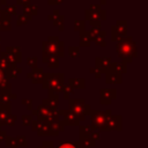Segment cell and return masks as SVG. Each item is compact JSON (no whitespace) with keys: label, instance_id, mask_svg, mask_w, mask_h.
I'll use <instances>...</instances> for the list:
<instances>
[{"label":"cell","instance_id":"6da1fadb","mask_svg":"<svg viewBox=\"0 0 148 148\" xmlns=\"http://www.w3.org/2000/svg\"><path fill=\"white\" fill-rule=\"evenodd\" d=\"M116 51L121 60V64L126 66L127 64H131L135 57H138V46L132 36H125L121 40L117 42Z\"/></svg>","mask_w":148,"mask_h":148},{"label":"cell","instance_id":"7a4b0ae2","mask_svg":"<svg viewBox=\"0 0 148 148\" xmlns=\"http://www.w3.org/2000/svg\"><path fill=\"white\" fill-rule=\"evenodd\" d=\"M64 42L59 40L58 36H49L46 40H44L42 43V52H43V57L42 58H46V57H58L61 58L64 57Z\"/></svg>","mask_w":148,"mask_h":148},{"label":"cell","instance_id":"3957f363","mask_svg":"<svg viewBox=\"0 0 148 148\" xmlns=\"http://www.w3.org/2000/svg\"><path fill=\"white\" fill-rule=\"evenodd\" d=\"M64 87V74L62 73H44L42 88L47 89L52 92H61Z\"/></svg>","mask_w":148,"mask_h":148},{"label":"cell","instance_id":"277c9868","mask_svg":"<svg viewBox=\"0 0 148 148\" xmlns=\"http://www.w3.org/2000/svg\"><path fill=\"white\" fill-rule=\"evenodd\" d=\"M69 110L75 114L79 121L84 120L86 116L90 112V105L86 104L84 99H74L69 98Z\"/></svg>","mask_w":148,"mask_h":148},{"label":"cell","instance_id":"5b68a950","mask_svg":"<svg viewBox=\"0 0 148 148\" xmlns=\"http://www.w3.org/2000/svg\"><path fill=\"white\" fill-rule=\"evenodd\" d=\"M89 114L91 118V128L92 130H104L106 120L112 113H111V110H105V111H99V110L91 111L90 110Z\"/></svg>","mask_w":148,"mask_h":148},{"label":"cell","instance_id":"8992f818","mask_svg":"<svg viewBox=\"0 0 148 148\" xmlns=\"http://www.w3.org/2000/svg\"><path fill=\"white\" fill-rule=\"evenodd\" d=\"M127 36V22L125 20H118L114 25L111 27V40L119 42Z\"/></svg>","mask_w":148,"mask_h":148},{"label":"cell","instance_id":"52a82bcc","mask_svg":"<svg viewBox=\"0 0 148 148\" xmlns=\"http://www.w3.org/2000/svg\"><path fill=\"white\" fill-rule=\"evenodd\" d=\"M101 99L99 103L102 105H109L117 97V90L114 88H102L101 89Z\"/></svg>","mask_w":148,"mask_h":148},{"label":"cell","instance_id":"ba28073f","mask_svg":"<svg viewBox=\"0 0 148 148\" xmlns=\"http://www.w3.org/2000/svg\"><path fill=\"white\" fill-rule=\"evenodd\" d=\"M110 130H113V131L121 130V116H119V114H114V116L111 114L108 118L105 127H104V131H110Z\"/></svg>","mask_w":148,"mask_h":148},{"label":"cell","instance_id":"9c48e42d","mask_svg":"<svg viewBox=\"0 0 148 148\" xmlns=\"http://www.w3.org/2000/svg\"><path fill=\"white\" fill-rule=\"evenodd\" d=\"M84 18L90 22V21H105L106 20V12L104 9H101L98 12H91L89 9L84 10Z\"/></svg>","mask_w":148,"mask_h":148},{"label":"cell","instance_id":"30bf717a","mask_svg":"<svg viewBox=\"0 0 148 148\" xmlns=\"http://www.w3.org/2000/svg\"><path fill=\"white\" fill-rule=\"evenodd\" d=\"M105 82L106 83H109V84H119V83H121V81H123V77H121V74H119V73H117L116 71H113V69H108L105 73Z\"/></svg>","mask_w":148,"mask_h":148},{"label":"cell","instance_id":"8fae6325","mask_svg":"<svg viewBox=\"0 0 148 148\" xmlns=\"http://www.w3.org/2000/svg\"><path fill=\"white\" fill-rule=\"evenodd\" d=\"M111 64V57H96L95 58V67L99 69L102 73H105Z\"/></svg>","mask_w":148,"mask_h":148},{"label":"cell","instance_id":"7c38bea8","mask_svg":"<svg viewBox=\"0 0 148 148\" xmlns=\"http://www.w3.org/2000/svg\"><path fill=\"white\" fill-rule=\"evenodd\" d=\"M16 95L12 94V90H1L0 92V106H9L10 101L15 99Z\"/></svg>","mask_w":148,"mask_h":148},{"label":"cell","instance_id":"4fadbf2b","mask_svg":"<svg viewBox=\"0 0 148 148\" xmlns=\"http://www.w3.org/2000/svg\"><path fill=\"white\" fill-rule=\"evenodd\" d=\"M62 117H64V120H62L64 125L73 126V125H79V124H80L79 119L75 117V114H74L71 110H64Z\"/></svg>","mask_w":148,"mask_h":148},{"label":"cell","instance_id":"5bb4252c","mask_svg":"<svg viewBox=\"0 0 148 148\" xmlns=\"http://www.w3.org/2000/svg\"><path fill=\"white\" fill-rule=\"evenodd\" d=\"M30 73H31V82H32L34 84L42 83V81H43V76H44L43 67H37V68L32 69Z\"/></svg>","mask_w":148,"mask_h":148},{"label":"cell","instance_id":"9a60e30c","mask_svg":"<svg viewBox=\"0 0 148 148\" xmlns=\"http://www.w3.org/2000/svg\"><path fill=\"white\" fill-rule=\"evenodd\" d=\"M10 22H12V16H9L3 12V15L0 18V31H10L12 30Z\"/></svg>","mask_w":148,"mask_h":148},{"label":"cell","instance_id":"2e32d148","mask_svg":"<svg viewBox=\"0 0 148 148\" xmlns=\"http://www.w3.org/2000/svg\"><path fill=\"white\" fill-rule=\"evenodd\" d=\"M68 84L72 89H84L86 87V80L83 77H69Z\"/></svg>","mask_w":148,"mask_h":148},{"label":"cell","instance_id":"e0dca14e","mask_svg":"<svg viewBox=\"0 0 148 148\" xmlns=\"http://www.w3.org/2000/svg\"><path fill=\"white\" fill-rule=\"evenodd\" d=\"M0 90H12V84L6 73L0 69Z\"/></svg>","mask_w":148,"mask_h":148},{"label":"cell","instance_id":"ac0fdd59","mask_svg":"<svg viewBox=\"0 0 148 148\" xmlns=\"http://www.w3.org/2000/svg\"><path fill=\"white\" fill-rule=\"evenodd\" d=\"M43 62L46 64V66L49 68H58L59 67V58L51 56V57H46V58H42Z\"/></svg>","mask_w":148,"mask_h":148},{"label":"cell","instance_id":"d6986e66","mask_svg":"<svg viewBox=\"0 0 148 148\" xmlns=\"http://www.w3.org/2000/svg\"><path fill=\"white\" fill-rule=\"evenodd\" d=\"M91 44V39L88 35V31L87 30H83V31H80V46L82 47H89Z\"/></svg>","mask_w":148,"mask_h":148},{"label":"cell","instance_id":"ffe728a7","mask_svg":"<svg viewBox=\"0 0 148 148\" xmlns=\"http://www.w3.org/2000/svg\"><path fill=\"white\" fill-rule=\"evenodd\" d=\"M109 68L116 71L117 73H119V74H121V75L127 72V66L124 65V64H121V62H111L110 66H109ZM109 68H108V69H109Z\"/></svg>","mask_w":148,"mask_h":148},{"label":"cell","instance_id":"44dd1931","mask_svg":"<svg viewBox=\"0 0 148 148\" xmlns=\"http://www.w3.org/2000/svg\"><path fill=\"white\" fill-rule=\"evenodd\" d=\"M23 14H27V15H30V16H35L38 14V7L35 6V5H28V6H24L23 7Z\"/></svg>","mask_w":148,"mask_h":148},{"label":"cell","instance_id":"7402d4cb","mask_svg":"<svg viewBox=\"0 0 148 148\" xmlns=\"http://www.w3.org/2000/svg\"><path fill=\"white\" fill-rule=\"evenodd\" d=\"M21 72H22V68H21V67H18V66H13V67H10V68L8 69V72L6 73V75H7V77L10 80V79L17 77V75H18Z\"/></svg>","mask_w":148,"mask_h":148},{"label":"cell","instance_id":"603a6c76","mask_svg":"<svg viewBox=\"0 0 148 148\" xmlns=\"http://www.w3.org/2000/svg\"><path fill=\"white\" fill-rule=\"evenodd\" d=\"M31 20H32V16L27 15V14H21V15H18V17H17V20H16V25H17V27L24 25L25 23L30 22Z\"/></svg>","mask_w":148,"mask_h":148},{"label":"cell","instance_id":"cb8c5ba5","mask_svg":"<svg viewBox=\"0 0 148 148\" xmlns=\"http://www.w3.org/2000/svg\"><path fill=\"white\" fill-rule=\"evenodd\" d=\"M92 131L94 130L91 128V126H80V140L89 138Z\"/></svg>","mask_w":148,"mask_h":148},{"label":"cell","instance_id":"d4e9b609","mask_svg":"<svg viewBox=\"0 0 148 148\" xmlns=\"http://www.w3.org/2000/svg\"><path fill=\"white\" fill-rule=\"evenodd\" d=\"M6 14H8L9 16L13 15H17V10H16V5H5V8L2 9Z\"/></svg>","mask_w":148,"mask_h":148},{"label":"cell","instance_id":"484cf974","mask_svg":"<svg viewBox=\"0 0 148 148\" xmlns=\"http://www.w3.org/2000/svg\"><path fill=\"white\" fill-rule=\"evenodd\" d=\"M74 30L79 31V32L86 30V21L84 20H75L74 21Z\"/></svg>","mask_w":148,"mask_h":148},{"label":"cell","instance_id":"4316f807","mask_svg":"<svg viewBox=\"0 0 148 148\" xmlns=\"http://www.w3.org/2000/svg\"><path fill=\"white\" fill-rule=\"evenodd\" d=\"M57 148H81L80 142H59Z\"/></svg>","mask_w":148,"mask_h":148},{"label":"cell","instance_id":"83f0119b","mask_svg":"<svg viewBox=\"0 0 148 148\" xmlns=\"http://www.w3.org/2000/svg\"><path fill=\"white\" fill-rule=\"evenodd\" d=\"M68 54L71 58H79L80 57V47L79 46H69Z\"/></svg>","mask_w":148,"mask_h":148},{"label":"cell","instance_id":"f1b7e54d","mask_svg":"<svg viewBox=\"0 0 148 148\" xmlns=\"http://www.w3.org/2000/svg\"><path fill=\"white\" fill-rule=\"evenodd\" d=\"M27 65L31 68V69H35V68H37L38 66V59H37V57H28L27 58Z\"/></svg>","mask_w":148,"mask_h":148},{"label":"cell","instance_id":"f546056e","mask_svg":"<svg viewBox=\"0 0 148 148\" xmlns=\"http://www.w3.org/2000/svg\"><path fill=\"white\" fill-rule=\"evenodd\" d=\"M101 28H90L89 30H87L88 31V35H89V37H90V39L92 40L95 37H98L99 35H101ZM101 37V36H99Z\"/></svg>","mask_w":148,"mask_h":148},{"label":"cell","instance_id":"4dcf8cb0","mask_svg":"<svg viewBox=\"0 0 148 148\" xmlns=\"http://www.w3.org/2000/svg\"><path fill=\"white\" fill-rule=\"evenodd\" d=\"M73 91V89L71 88V86L68 84V83H64V87H62V94H64V97L66 98V99H69V95H71V92Z\"/></svg>","mask_w":148,"mask_h":148},{"label":"cell","instance_id":"1f68e13d","mask_svg":"<svg viewBox=\"0 0 148 148\" xmlns=\"http://www.w3.org/2000/svg\"><path fill=\"white\" fill-rule=\"evenodd\" d=\"M91 42H94L96 45H98V46H102V47H105L106 46V42H105V39L104 38H102V37H95Z\"/></svg>","mask_w":148,"mask_h":148},{"label":"cell","instance_id":"d6a6232c","mask_svg":"<svg viewBox=\"0 0 148 148\" xmlns=\"http://www.w3.org/2000/svg\"><path fill=\"white\" fill-rule=\"evenodd\" d=\"M31 121H32V116H31V114H23V116H22V124H23L24 126L30 125Z\"/></svg>","mask_w":148,"mask_h":148},{"label":"cell","instance_id":"836d02e7","mask_svg":"<svg viewBox=\"0 0 148 148\" xmlns=\"http://www.w3.org/2000/svg\"><path fill=\"white\" fill-rule=\"evenodd\" d=\"M64 20H65V17L62 16V15H58L53 21H52V23H53V25L54 27H59L60 24H64Z\"/></svg>","mask_w":148,"mask_h":148},{"label":"cell","instance_id":"e575fe53","mask_svg":"<svg viewBox=\"0 0 148 148\" xmlns=\"http://www.w3.org/2000/svg\"><path fill=\"white\" fill-rule=\"evenodd\" d=\"M5 139H6V142H7V146H8V147H10V148H16V147H17L15 139H13V138H10V136H6Z\"/></svg>","mask_w":148,"mask_h":148},{"label":"cell","instance_id":"d590c367","mask_svg":"<svg viewBox=\"0 0 148 148\" xmlns=\"http://www.w3.org/2000/svg\"><path fill=\"white\" fill-rule=\"evenodd\" d=\"M15 120H16V116H14V114H10V116L7 118V120H6V124H5V125H9V126H13V125L15 124Z\"/></svg>","mask_w":148,"mask_h":148},{"label":"cell","instance_id":"8d00e7d4","mask_svg":"<svg viewBox=\"0 0 148 148\" xmlns=\"http://www.w3.org/2000/svg\"><path fill=\"white\" fill-rule=\"evenodd\" d=\"M15 141H16V146L17 147L18 146H22V147L25 146V138L24 136H18V138L15 139Z\"/></svg>","mask_w":148,"mask_h":148},{"label":"cell","instance_id":"74e56055","mask_svg":"<svg viewBox=\"0 0 148 148\" xmlns=\"http://www.w3.org/2000/svg\"><path fill=\"white\" fill-rule=\"evenodd\" d=\"M22 104L27 105V109L28 110H32V99H25V98H23L22 99Z\"/></svg>","mask_w":148,"mask_h":148},{"label":"cell","instance_id":"f35d334b","mask_svg":"<svg viewBox=\"0 0 148 148\" xmlns=\"http://www.w3.org/2000/svg\"><path fill=\"white\" fill-rule=\"evenodd\" d=\"M89 10H91V12H98V10H101V5H94V3H91L89 6Z\"/></svg>","mask_w":148,"mask_h":148},{"label":"cell","instance_id":"ab89813d","mask_svg":"<svg viewBox=\"0 0 148 148\" xmlns=\"http://www.w3.org/2000/svg\"><path fill=\"white\" fill-rule=\"evenodd\" d=\"M16 3L17 5H21V6H28L31 3V0H16Z\"/></svg>","mask_w":148,"mask_h":148},{"label":"cell","instance_id":"60d3db41","mask_svg":"<svg viewBox=\"0 0 148 148\" xmlns=\"http://www.w3.org/2000/svg\"><path fill=\"white\" fill-rule=\"evenodd\" d=\"M62 2H64V0H47V5H50V6L60 5V3H62Z\"/></svg>","mask_w":148,"mask_h":148},{"label":"cell","instance_id":"b9f144b4","mask_svg":"<svg viewBox=\"0 0 148 148\" xmlns=\"http://www.w3.org/2000/svg\"><path fill=\"white\" fill-rule=\"evenodd\" d=\"M91 28H101V22L99 21H90L89 22Z\"/></svg>","mask_w":148,"mask_h":148},{"label":"cell","instance_id":"7bdbcfd3","mask_svg":"<svg viewBox=\"0 0 148 148\" xmlns=\"http://www.w3.org/2000/svg\"><path fill=\"white\" fill-rule=\"evenodd\" d=\"M39 148H54V146H53L52 142H44V145Z\"/></svg>","mask_w":148,"mask_h":148},{"label":"cell","instance_id":"ee69618b","mask_svg":"<svg viewBox=\"0 0 148 148\" xmlns=\"http://www.w3.org/2000/svg\"><path fill=\"white\" fill-rule=\"evenodd\" d=\"M94 75H95V77H96V79H99V77L102 76V72H101L99 69H97V68H96V72H95V74H94Z\"/></svg>","mask_w":148,"mask_h":148},{"label":"cell","instance_id":"f6af8a7d","mask_svg":"<svg viewBox=\"0 0 148 148\" xmlns=\"http://www.w3.org/2000/svg\"><path fill=\"white\" fill-rule=\"evenodd\" d=\"M6 136H7V135H6V132H5V131H1V130H0V141H1V140H2L3 138H6Z\"/></svg>","mask_w":148,"mask_h":148},{"label":"cell","instance_id":"bcb514c9","mask_svg":"<svg viewBox=\"0 0 148 148\" xmlns=\"http://www.w3.org/2000/svg\"><path fill=\"white\" fill-rule=\"evenodd\" d=\"M54 18H56V17H54L52 14H49V15H47V20H49V21H51V22H52Z\"/></svg>","mask_w":148,"mask_h":148},{"label":"cell","instance_id":"7dc6e473","mask_svg":"<svg viewBox=\"0 0 148 148\" xmlns=\"http://www.w3.org/2000/svg\"><path fill=\"white\" fill-rule=\"evenodd\" d=\"M52 15H53L54 17H57V16L59 15V10H58V9H54V10H53V14H52Z\"/></svg>","mask_w":148,"mask_h":148},{"label":"cell","instance_id":"c3c4849f","mask_svg":"<svg viewBox=\"0 0 148 148\" xmlns=\"http://www.w3.org/2000/svg\"><path fill=\"white\" fill-rule=\"evenodd\" d=\"M58 29H59V31H64V29H65V25H64V24H60V25L58 27Z\"/></svg>","mask_w":148,"mask_h":148},{"label":"cell","instance_id":"681fc988","mask_svg":"<svg viewBox=\"0 0 148 148\" xmlns=\"http://www.w3.org/2000/svg\"><path fill=\"white\" fill-rule=\"evenodd\" d=\"M99 3L101 5H106V0H99Z\"/></svg>","mask_w":148,"mask_h":148},{"label":"cell","instance_id":"f907efd6","mask_svg":"<svg viewBox=\"0 0 148 148\" xmlns=\"http://www.w3.org/2000/svg\"><path fill=\"white\" fill-rule=\"evenodd\" d=\"M2 5H6V0H0V6Z\"/></svg>","mask_w":148,"mask_h":148},{"label":"cell","instance_id":"816d5d0a","mask_svg":"<svg viewBox=\"0 0 148 148\" xmlns=\"http://www.w3.org/2000/svg\"><path fill=\"white\" fill-rule=\"evenodd\" d=\"M2 15H3V10H2V8H1V6H0V18H1Z\"/></svg>","mask_w":148,"mask_h":148},{"label":"cell","instance_id":"f5cc1de1","mask_svg":"<svg viewBox=\"0 0 148 148\" xmlns=\"http://www.w3.org/2000/svg\"><path fill=\"white\" fill-rule=\"evenodd\" d=\"M27 79H31V73H27Z\"/></svg>","mask_w":148,"mask_h":148},{"label":"cell","instance_id":"db71d44e","mask_svg":"<svg viewBox=\"0 0 148 148\" xmlns=\"http://www.w3.org/2000/svg\"><path fill=\"white\" fill-rule=\"evenodd\" d=\"M0 52H1V46H0Z\"/></svg>","mask_w":148,"mask_h":148},{"label":"cell","instance_id":"11a10c76","mask_svg":"<svg viewBox=\"0 0 148 148\" xmlns=\"http://www.w3.org/2000/svg\"><path fill=\"white\" fill-rule=\"evenodd\" d=\"M0 42H1V37H0Z\"/></svg>","mask_w":148,"mask_h":148},{"label":"cell","instance_id":"9f6ffc18","mask_svg":"<svg viewBox=\"0 0 148 148\" xmlns=\"http://www.w3.org/2000/svg\"><path fill=\"white\" fill-rule=\"evenodd\" d=\"M0 127H1V126H0Z\"/></svg>","mask_w":148,"mask_h":148},{"label":"cell","instance_id":"6f0895ef","mask_svg":"<svg viewBox=\"0 0 148 148\" xmlns=\"http://www.w3.org/2000/svg\"><path fill=\"white\" fill-rule=\"evenodd\" d=\"M46 1H47V0H46Z\"/></svg>","mask_w":148,"mask_h":148}]
</instances>
